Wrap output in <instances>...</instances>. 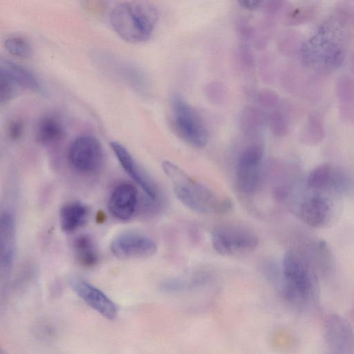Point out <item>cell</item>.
<instances>
[{
  "mask_svg": "<svg viewBox=\"0 0 354 354\" xmlns=\"http://www.w3.org/2000/svg\"><path fill=\"white\" fill-rule=\"evenodd\" d=\"M275 280L282 297L293 305H307L317 296L318 281L313 263L297 250L285 254Z\"/></svg>",
  "mask_w": 354,
  "mask_h": 354,
  "instance_id": "1",
  "label": "cell"
},
{
  "mask_svg": "<svg viewBox=\"0 0 354 354\" xmlns=\"http://www.w3.org/2000/svg\"><path fill=\"white\" fill-rule=\"evenodd\" d=\"M159 18L152 2L127 1L117 3L109 14V22L115 32L129 43H142L151 36Z\"/></svg>",
  "mask_w": 354,
  "mask_h": 354,
  "instance_id": "2",
  "label": "cell"
},
{
  "mask_svg": "<svg viewBox=\"0 0 354 354\" xmlns=\"http://www.w3.org/2000/svg\"><path fill=\"white\" fill-rule=\"evenodd\" d=\"M162 167L171 183L176 197L187 208L196 212L214 214H224L232 209L229 198L218 197L173 162L164 161Z\"/></svg>",
  "mask_w": 354,
  "mask_h": 354,
  "instance_id": "3",
  "label": "cell"
},
{
  "mask_svg": "<svg viewBox=\"0 0 354 354\" xmlns=\"http://www.w3.org/2000/svg\"><path fill=\"white\" fill-rule=\"evenodd\" d=\"M342 196L335 193L313 189L304 184L297 196L295 212L306 224L313 227L330 226L339 218Z\"/></svg>",
  "mask_w": 354,
  "mask_h": 354,
  "instance_id": "4",
  "label": "cell"
},
{
  "mask_svg": "<svg viewBox=\"0 0 354 354\" xmlns=\"http://www.w3.org/2000/svg\"><path fill=\"white\" fill-rule=\"evenodd\" d=\"M299 53L306 66L325 69L338 67L344 56L342 45L328 27H323L303 43Z\"/></svg>",
  "mask_w": 354,
  "mask_h": 354,
  "instance_id": "5",
  "label": "cell"
},
{
  "mask_svg": "<svg viewBox=\"0 0 354 354\" xmlns=\"http://www.w3.org/2000/svg\"><path fill=\"white\" fill-rule=\"evenodd\" d=\"M171 127L175 133L192 147L202 148L208 140L207 129L197 111L178 95L171 98Z\"/></svg>",
  "mask_w": 354,
  "mask_h": 354,
  "instance_id": "6",
  "label": "cell"
},
{
  "mask_svg": "<svg viewBox=\"0 0 354 354\" xmlns=\"http://www.w3.org/2000/svg\"><path fill=\"white\" fill-rule=\"evenodd\" d=\"M214 250L223 256L244 254L254 250L259 238L252 230L241 225H225L215 228L211 235Z\"/></svg>",
  "mask_w": 354,
  "mask_h": 354,
  "instance_id": "7",
  "label": "cell"
},
{
  "mask_svg": "<svg viewBox=\"0 0 354 354\" xmlns=\"http://www.w3.org/2000/svg\"><path fill=\"white\" fill-rule=\"evenodd\" d=\"M68 159L75 170L82 174H91L98 171L102 167L104 150L96 138L90 135H81L70 144Z\"/></svg>",
  "mask_w": 354,
  "mask_h": 354,
  "instance_id": "8",
  "label": "cell"
},
{
  "mask_svg": "<svg viewBox=\"0 0 354 354\" xmlns=\"http://www.w3.org/2000/svg\"><path fill=\"white\" fill-rule=\"evenodd\" d=\"M306 186L317 189L330 192L343 196L354 191V178L347 171L337 166L322 164L307 175Z\"/></svg>",
  "mask_w": 354,
  "mask_h": 354,
  "instance_id": "9",
  "label": "cell"
},
{
  "mask_svg": "<svg viewBox=\"0 0 354 354\" xmlns=\"http://www.w3.org/2000/svg\"><path fill=\"white\" fill-rule=\"evenodd\" d=\"M263 155V146L254 142L247 145L239 156L236 184L239 192L244 195L251 196L257 191L260 181Z\"/></svg>",
  "mask_w": 354,
  "mask_h": 354,
  "instance_id": "10",
  "label": "cell"
},
{
  "mask_svg": "<svg viewBox=\"0 0 354 354\" xmlns=\"http://www.w3.org/2000/svg\"><path fill=\"white\" fill-rule=\"evenodd\" d=\"M110 250L120 259L146 258L156 252L157 245L151 237L142 233L125 232L112 240Z\"/></svg>",
  "mask_w": 354,
  "mask_h": 354,
  "instance_id": "11",
  "label": "cell"
},
{
  "mask_svg": "<svg viewBox=\"0 0 354 354\" xmlns=\"http://www.w3.org/2000/svg\"><path fill=\"white\" fill-rule=\"evenodd\" d=\"M110 147L127 174L140 186L151 203H156L160 195L156 184L139 165L129 150L115 141L111 142Z\"/></svg>",
  "mask_w": 354,
  "mask_h": 354,
  "instance_id": "12",
  "label": "cell"
},
{
  "mask_svg": "<svg viewBox=\"0 0 354 354\" xmlns=\"http://www.w3.org/2000/svg\"><path fill=\"white\" fill-rule=\"evenodd\" d=\"M326 354H354V335L342 317L331 315L325 322Z\"/></svg>",
  "mask_w": 354,
  "mask_h": 354,
  "instance_id": "13",
  "label": "cell"
},
{
  "mask_svg": "<svg viewBox=\"0 0 354 354\" xmlns=\"http://www.w3.org/2000/svg\"><path fill=\"white\" fill-rule=\"evenodd\" d=\"M68 283L71 289L88 306L103 317L109 319H113L117 317V305L101 290L77 277H70Z\"/></svg>",
  "mask_w": 354,
  "mask_h": 354,
  "instance_id": "14",
  "label": "cell"
},
{
  "mask_svg": "<svg viewBox=\"0 0 354 354\" xmlns=\"http://www.w3.org/2000/svg\"><path fill=\"white\" fill-rule=\"evenodd\" d=\"M100 66L106 73L138 93H145L148 82L142 71L125 60L108 55H100Z\"/></svg>",
  "mask_w": 354,
  "mask_h": 354,
  "instance_id": "15",
  "label": "cell"
},
{
  "mask_svg": "<svg viewBox=\"0 0 354 354\" xmlns=\"http://www.w3.org/2000/svg\"><path fill=\"white\" fill-rule=\"evenodd\" d=\"M13 214L8 210L0 217V267L2 276H8L16 255V230Z\"/></svg>",
  "mask_w": 354,
  "mask_h": 354,
  "instance_id": "16",
  "label": "cell"
},
{
  "mask_svg": "<svg viewBox=\"0 0 354 354\" xmlns=\"http://www.w3.org/2000/svg\"><path fill=\"white\" fill-rule=\"evenodd\" d=\"M138 205V192L131 184L124 183L116 186L108 201L110 214L120 221H127L134 214Z\"/></svg>",
  "mask_w": 354,
  "mask_h": 354,
  "instance_id": "17",
  "label": "cell"
},
{
  "mask_svg": "<svg viewBox=\"0 0 354 354\" xmlns=\"http://www.w3.org/2000/svg\"><path fill=\"white\" fill-rule=\"evenodd\" d=\"M0 73L6 76L19 88H25L37 93L43 91V87L34 73L12 61L1 60Z\"/></svg>",
  "mask_w": 354,
  "mask_h": 354,
  "instance_id": "18",
  "label": "cell"
},
{
  "mask_svg": "<svg viewBox=\"0 0 354 354\" xmlns=\"http://www.w3.org/2000/svg\"><path fill=\"white\" fill-rule=\"evenodd\" d=\"M65 133L62 120L54 113H48L40 118L35 129L36 139L43 145L59 142L64 137Z\"/></svg>",
  "mask_w": 354,
  "mask_h": 354,
  "instance_id": "19",
  "label": "cell"
},
{
  "mask_svg": "<svg viewBox=\"0 0 354 354\" xmlns=\"http://www.w3.org/2000/svg\"><path fill=\"white\" fill-rule=\"evenodd\" d=\"M88 218V209L80 202L68 203L60 209V227L66 233L74 232L82 227L86 223Z\"/></svg>",
  "mask_w": 354,
  "mask_h": 354,
  "instance_id": "20",
  "label": "cell"
},
{
  "mask_svg": "<svg viewBox=\"0 0 354 354\" xmlns=\"http://www.w3.org/2000/svg\"><path fill=\"white\" fill-rule=\"evenodd\" d=\"M268 116L263 110L254 106L244 107L239 116V127L250 138H257L268 124Z\"/></svg>",
  "mask_w": 354,
  "mask_h": 354,
  "instance_id": "21",
  "label": "cell"
},
{
  "mask_svg": "<svg viewBox=\"0 0 354 354\" xmlns=\"http://www.w3.org/2000/svg\"><path fill=\"white\" fill-rule=\"evenodd\" d=\"M335 93L339 103L341 116L354 122V82L347 76L339 77L335 83Z\"/></svg>",
  "mask_w": 354,
  "mask_h": 354,
  "instance_id": "22",
  "label": "cell"
},
{
  "mask_svg": "<svg viewBox=\"0 0 354 354\" xmlns=\"http://www.w3.org/2000/svg\"><path fill=\"white\" fill-rule=\"evenodd\" d=\"M73 249L76 261L81 266L90 268L98 263V252L90 236L82 234L77 236L73 241Z\"/></svg>",
  "mask_w": 354,
  "mask_h": 354,
  "instance_id": "23",
  "label": "cell"
},
{
  "mask_svg": "<svg viewBox=\"0 0 354 354\" xmlns=\"http://www.w3.org/2000/svg\"><path fill=\"white\" fill-rule=\"evenodd\" d=\"M324 136V125L320 116L316 113L310 114L301 132V142L306 145H317L323 140Z\"/></svg>",
  "mask_w": 354,
  "mask_h": 354,
  "instance_id": "24",
  "label": "cell"
},
{
  "mask_svg": "<svg viewBox=\"0 0 354 354\" xmlns=\"http://www.w3.org/2000/svg\"><path fill=\"white\" fill-rule=\"evenodd\" d=\"M315 14V7L309 5L285 6L281 11V21L286 26H295L310 20Z\"/></svg>",
  "mask_w": 354,
  "mask_h": 354,
  "instance_id": "25",
  "label": "cell"
},
{
  "mask_svg": "<svg viewBox=\"0 0 354 354\" xmlns=\"http://www.w3.org/2000/svg\"><path fill=\"white\" fill-rule=\"evenodd\" d=\"M275 21L273 16L266 15L254 28L252 41L257 48H266L274 31Z\"/></svg>",
  "mask_w": 354,
  "mask_h": 354,
  "instance_id": "26",
  "label": "cell"
},
{
  "mask_svg": "<svg viewBox=\"0 0 354 354\" xmlns=\"http://www.w3.org/2000/svg\"><path fill=\"white\" fill-rule=\"evenodd\" d=\"M4 46L12 55L24 59L30 58L32 55V48L29 40L19 35H13L7 37Z\"/></svg>",
  "mask_w": 354,
  "mask_h": 354,
  "instance_id": "27",
  "label": "cell"
},
{
  "mask_svg": "<svg viewBox=\"0 0 354 354\" xmlns=\"http://www.w3.org/2000/svg\"><path fill=\"white\" fill-rule=\"evenodd\" d=\"M302 43L298 35L292 31L283 32L278 38L277 46L279 50L286 56H292L299 53Z\"/></svg>",
  "mask_w": 354,
  "mask_h": 354,
  "instance_id": "28",
  "label": "cell"
},
{
  "mask_svg": "<svg viewBox=\"0 0 354 354\" xmlns=\"http://www.w3.org/2000/svg\"><path fill=\"white\" fill-rule=\"evenodd\" d=\"M268 124L271 132L276 136L283 137L289 132V122L287 117L280 110L272 111L268 118Z\"/></svg>",
  "mask_w": 354,
  "mask_h": 354,
  "instance_id": "29",
  "label": "cell"
},
{
  "mask_svg": "<svg viewBox=\"0 0 354 354\" xmlns=\"http://www.w3.org/2000/svg\"><path fill=\"white\" fill-rule=\"evenodd\" d=\"M207 98L212 104L221 105L227 100V91L225 85L219 81L208 82L205 87Z\"/></svg>",
  "mask_w": 354,
  "mask_h": 354,
  "instance_id": "30",
  "label": "cell"
},
{
  "mask_svg": "<svg viewBox=\"0 0 354 354\" xmlns=\"http://www.w3.org/2000/svg\"><path fill=\"white\" fill-rule=\"evenodd\" d=\"M19 91V88L6 76L0 73V103L7 104Z\"/></svg>",
  "mask_w": 354,
  "mask_h": 354,
  "instance_id": "31",
  "label": "cell"
},
{
  "mask_svg": "<svg viewBox=\"0 0 354 354\" xmlns=\"http://www.w3.org/2000/svg\"><path fill=\"white\" fill-rule=\"evenodd\" d=\"M279 100L277 93L270 89H262L257 95V103L263 109L275 108L279 104Z\"/></svg>",
  "mask_w": 354,
  "mask_h": 354,
  "instance_id": "32",
  "label": "cell"
},
{
  "mask_svg": "<svg viewBox=\"0 0 354 354\" xmlns=\"http://www.w3.org/2000/svg\"><path fill=\"white\" fill-rule=\"evenodd\" d=\"M237 59L240 67L245 71H250L254 67V56L250 49L245 46L238 49Z\"/></svg>",
  "mask_w": 354,
  "mask_h": 354,
  "instance_id": "33",
  "label": "cell"
},
{
  "mask_svg": "<svg viewBox=\"0 0 354 354\" xmlns=\"http://www.w3.org/2000/svg\"><path fill=\"white\" fill-rule=\"evenodd\" d=\"M24 123L19 119L12 120L7 126V133L12 140L20 139L24 132Z\"/></svg>",
  "mask_w": 354,
  "mask_h": 354,
  "instance_id": "34",
  "label": "cell"
},
{
  "mask_svg": "<svg viewBox=\"0 0 354 354\" xmlns=\"http://www.w3.org/2000/svg\"><path fill=\"white\" fill-rule=\"evenodd\" d=\"M237 31L243 41L248 42L252 40L254 28L247 21L239 22L237 26Z\"/></svg>",
  "mask_w": 354,
  "mask_h": 354,
  "instance_id": "35",
  "label": "cell"
},
{
  "mask_svg": "<svg viewBox=\"0 0 354 354\" xmlns=\"http://www.w3.org/2000/svg\"><path fill=\"white\" fill-rule=\"evenodd\" d=\"M286 2L281 1H264L263 9L266 15L274 16L279 12H281L285 7Z\"/></svg>",
  "mask_w": 354,
  "mask_h": 354,
  "instance_id": "36",
  "label": "cell"
},
{
  "mask_svg": "<svg viewBox=\"0 0 354 354\" xmlns=\"http://www.w3.org/2000/svg\"><path fill=\"white\" fill-rule=\"evenodd\" d=\"M271 62L270 59L266 57H263L261 60L260 64V73L261 74L262 78H263L264 81L266 80H268L272 77L271 74Z\"/></svg>",
  "mask_w": 354,
  "mask_h": 354,
  "instance_id": "37",
  "label": "cell"
},
{
  "mask_svg": "<svg viewBox=\"0 0 354 354\" xmlns=\"http://www.w3.org/2000/svg\"><path fill=\"white\" fill-rule=\"evenodd\" d=\"M263 1H239V5L245 10H255L263 8Z\"/></svg>",
  "mask_w": 354,
  "mask_h": 354,
  "instance_id": "38",
  "label": "cell"
},
{
  "mask_svg": "<svg viewBox=\"0 0 354 354\" xmlns=\"http://www.w3.org/2000/svg\"><path fill=\"white\" fill-rule=\"evenodd\" d=\"M351 62H352L353 67L354 68V53L352 55Z\"/></svg>",
  "mask_w": 354,
  "mask_h": 354,
  "instance_id": "39",
  "label": "cell"
}]
</instances>
